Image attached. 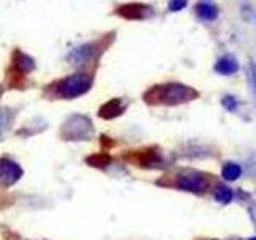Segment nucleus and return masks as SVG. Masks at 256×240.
<instances>
[{
    "label": "nucleus",
    "instance_id": "nucleus-1",
    "mask_svg": "<svg viewBox=\"0 0 256 240\" xmlns=\"http://www.w3.org/2000/svg\"><path fill=\"white\" fill-rule=\"evenodd\" d=\"M200 96V93L189 85L172 82L164 85H154L150 86L146 93L142 94V100L146 104L150 106H158V104H165V106H178L189 101H194Z\"/></svg>",
    "mask_w": 256,
    "mask_h": 240
},
{
    "label": "nucleus",
    "instance_id": "nucleus-2",
    "mask_svg": "<svg viewBox=\"0 0 256 240\" xmlns=\"http://www.w3.org/2000/svg\"><path fill=\"white\" fill-rule=\"evenodd\" d=\"M93 85V76L88 72H77L74 76L61 78L60 82L52 85L53 96L62 100H74L85 94Z\"/></svg>",
    "mask_w": 256,
    "mask_h": 240
},
{
    "label": "nucleus",
    "instance_id": "nucleus-3",
    "mask_svg": "<svg viewBox=\"0 0 256 240\" xmlns=\"http://www.w3.org/2000/svg\"><path fill=\"white\" fill-rule=\"evenodd\" d=\"M61 138L68 141H82L90 140L93 136V125L90 118L85 116H70L61 126Z\"/></svg>",
    "mask_w": 256,
    "mask_h": 240
},
{
    "label": "nucleus",
    "instance_id": "nucleus-4",
    "mask_svg": "<svg viewBox=\"0 0 256 240\" xmlns=\"http://www.w3.org/2000/svg\"><path fill=\"white\" fill-rule=\"evenodd\" d=\"M174 188H178L181 190L194 192V194H202L210 186V174H206L204 172L198 170H182L174 176Z\"/></svg>",
    "mask_w": 256,
    "mask_h": 240
},
{
    "label": "nucleus",
    "instance_id": "nucleus-5",
    "mask_svg": "<svg viewBox=\"0 0 256 240\" xmlns=\"http://www.w3.org/2000/svg\"><path fill=\"white\" fill-rule=\"evenodd\" d=\"M116 13L120 16V18H125L130 21H141V20H148L150 16H154V10H152L150 5L140 4V2L120 5V6H117Z\"/></svg>",
    "mask_w": 256,
    "mask_h": 240
},
{
    "label": "nucleus",
    "instance_id": "nucleus-6",
    "mask_svg": "<svg viewBox=\"0 0 256 240\" xmlns=\"http://www.w3.org/2000/svg\"><path fill=\"white\" fill-rule=\"evenodd\" d=\"M126 158H130L134 165H140L144 168H162L164 164V157L160 156V152L154 148L150 149H141L128 154Z\"/></svg>",
    "mask_w": 256,
    "mask_h": 240
},
{
    "label": "nucleus",
    "instance_id": "nucleus-7",
    "mask_svg": "<svg viewBox=\"0 0 256 240\" xmlns=\"http://www.w3.org/2000/svg\"><path fill=\"white\" fill-rule=\"evenodd\" d=\"M22 176V170L18 164L12 160H0V184L2 186H12Z\"/></svg>",
    "mask_w": 256,
    "mask_h": 240
},
{
    "label": "nucleus",
    "instance_id": "nucleus-8",
    "mask_svg": "<svg viewBox=\"0 0 256 240\" xmlns=\"http://www.w3.org/2000/svg\"><path fill=\"white\" fill-rule=\"evenodd\" d=\"M100 42H93V44H86L82 46H77L76 50H72L69 54V62L72 64H84L86 61H90L92 58H94V54L98 53L96 46H100Z\"/></svg>",
    "mask_w": 256,
    "mask_h": 240
},
{
    "label": "nucleus",
    "instance_id": "nucleus-9",
    "mask_svg": "<svg viewBox=\"0 0 256 240\" xmlns=\"http://www.w3.org/2000/svg\"><path fill=\"white\" fill-rule=\"evenodd\" d=\"M214 72L220 76H234L236 72H238L240 64L234 54H224L214 62Z\"/></svg>",
    "mask_w": 256,
    "mask_h": 240
},
{
    "label": "nucleus",
    "instance_id": "nucleus-10",
    "mask_svg": "<svg viewBox=\"0 0 256 240\" xmlns=\"http://www.w3.org/2000/svg\"><path fill=\"white\" fill-rule=\"evenodd\" d=\"M125 102L120 100V98H114L108 102H104L102 106L98 110V116L104 120H110V118H116L118 117L120 114H124L125 110Z\"/></svg>",
    "mask_w": 256,
    "mask_h": 240
},
{
    "label": "nucleus",
    "instance_id": "nucleus-11",
    "mask_svg": "<svg viewBox=\"0 0 256 240\" xmlns=\"http://www.w3.org/2000/svg\"><path fill=\"white\" fill-rule=\"evenodd\" d=\"M12 61H13L12 66H14L16 69H20L21 72H24V74H29V72L36 66L34 60H32L30 56H28L26 53H22L21 50H14L13 52Z\"/></svg>",
    "mask_w": 256,
    "mask_h": 240
},
{
    "label": "nucleus",
    "instance_id": "nucleus-12",
    "mask_svg": "<svg viewBox=\"0 0 256 240\" xmlns=\"http://www.w3.org/2000/svg\"><path fill=\"white\" fill-rule=\"evenodd\" d=\"M196 14L204 21H214L220 16V10L212 2H198L196 5Z\"/></svg>",
    "mask_w": 256,
    "mask_h": 240
},
{
    "label": "nucleus",
    "instance_id": "nucleus-13",
    "mask_svg": "<svg viewBox=\"0 0 256 240\" xmlns=\"http://www.w3.org/2000/svg\"><path fill=\"white\" fill-rule=\"evenodd\" d=\"M6 84L10 88H24L26 85V74L16 69L14 66H10L6 69Z\"/></svg>",
    "mask_w": 256,
    "mask_h": 240
},
{
    "label": "nucleus",
    "instance_id": "nucleus-14",
    "mask_svg": "<svg viewBox=\"0 0 256 240\" xmlns=\"http://www.w3.org/2000/svg\"><path fill=\"white\" fill-rule=\"evenodd\" d=\"M214 198H216V202L228 205L232 202V198H234V192H232V189L228 188L226 184H218V186L214 188Z\"/></svg>",
    "mask_w": 256,
    "mask_h": 240
},
{
    "label": "nucleus",
    "instance_id": "nucleus-15",
    "mask_svg": "<svg viewBox=\"0 0 256 240\" xmlns=\"http://www.w3.org/2000/svg\"><path fill=\"white\" fill-rule=\"evenodd\" d=\"M221 174L226 181H236L240 178V174H242V166L237 164H226L222 166Z\"/></svg>",
    "mask_w": 256,
    "mask_h": 240
},
{
    "label": "nucleus",
    "instance_id": "nucleus-16",
    "mask_svg": "<svg viewBox=\"0 0 256 240\" xmlns=\"http://www.w3.org/2000/svg\"><path fill=\"white\" fill-rule=\"evenodd\" d=\"M112 162V158L109 154H106V152H101V154H93L86 158V164L92 165V166H98V168H104L108 166L109 164Z\"/></svg>",
    "mask_w": 256,
    "mask_h": 240
},
{
    "label": "nucleus",
    "instance_id": "nucleus-17",
    "mask_svg": "<svg viewBox=\"0 0 256 240\" xmlns=\"http://www.w3.org/2000/svg\"><path fill=\"white\" fill-rule=\"evenodd\" d=\"M13 117L14 114L6 108H2L0 109V134H4L8 128H10L12 122H13Z\"/></svg>",
    "mask_w": 256,
    "mask_h": 240
},
{
    "label": "nucleus",
    "instance_id": "nucleus-18",
    "mask_svg": "<svg viewBox=\"0 0 256 240\" xmlns=\"http://www.w3.org/2000/svg\"><path fill=\"white\" fill-rule=\"evenodd\" d=\"M221 104H222V108L226 110H229V112H236L237 108H238L237 100L234 98V96H230V94H224L221 98Z\"/></svg>",
    "mask_w": 256,
    "mask_h": 240
},
{
    "label": "nucleus",
    "instance_id": "nucleus-19",
    "mask_svg": "<svg viewBox=\"0 0 256 240\" xmlns=\"http://www.w3.org/2000/svg\"><path fill=\"white\" fill-rule=\"evenodd\" d=\"M248 84H250V88L253 94L256 96V64L253 61L248 62Z\"/></svg>",
    "mask_w": 256,
    "mask_h": 240
},
{
    "label": "nucleus",
    "instance_id": "nucleus-20",
    "mask_svg": "<svg viewBox=\"0 0 256 240\" xmlns=\"http://www.w3.org/2000/svg\"><path fill=\"white\" fill-rule=\"evenodd\" d=\"M186 6H188V0H170V2H168V10L173 13L181 12Z\"/></svg>",
    "mask_w": 256,
    "mask_h": 240
},
{
    "label": "nucleus",
    "instance_id": "nucleus-21",
    "mask_svg": "<svg viewBox=\"0 0 256 240\" xmlns=\"http://www.w3.org/2000/svg\"><path fill=\"white\" fill-rule=\"evenodd\" d=\"M2 93H4V88H2V86H0V96H2Z\"/></svg>",
    "mask_w": 256,
    "mask_h": 240
},
{
    "label": "nucleus",
    "instance_id": "nucleus-22",
    "mask_svg": "<svg viewBox=\"0 0 256 240\" xmlns=\"http://www.w3.org/2000/svg\"><path fill=\"white\" fill-rule=\"evenodd\" d=\"M248 240H256V237H252V238H248Z\"/></svg>",
    "mask_w": 256,
    "mask_h": 240
}]
</instances>
